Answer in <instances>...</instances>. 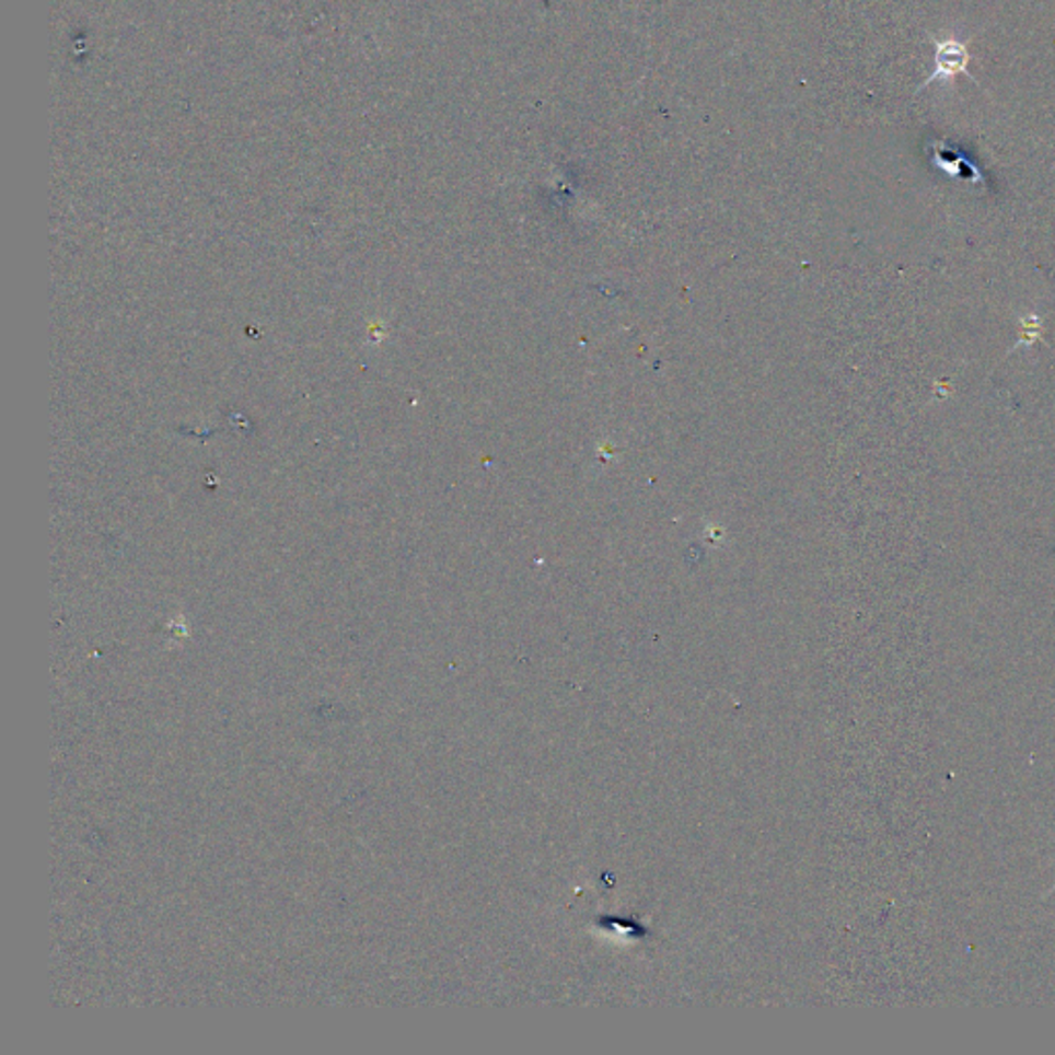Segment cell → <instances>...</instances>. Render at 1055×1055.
I'll return each mask as SVG.
<instances>
[{
	"instance_id": "6da1fadb",
	"label": "cell",
	"mask_w": 1055,
	"mask_h": 1055,
	"mask_svg": "<svg viewBox=\"0 0 1055 1055\" xmlns=\"http://www.w3.org/2000/svg\"><path fill=\"white\" fill-rule=\"evenodd\" d=\"M934 46H936V56H934V69L932 74L919 85L917 93L924 91V89L930 88L934 81H950L952 77L957 74H967L969 79L973 83H977V79L973 77V72L969 71V50L965 46V42L961 39H954V37H949V39H934Z\"/></svg>"
}]
</instances>
